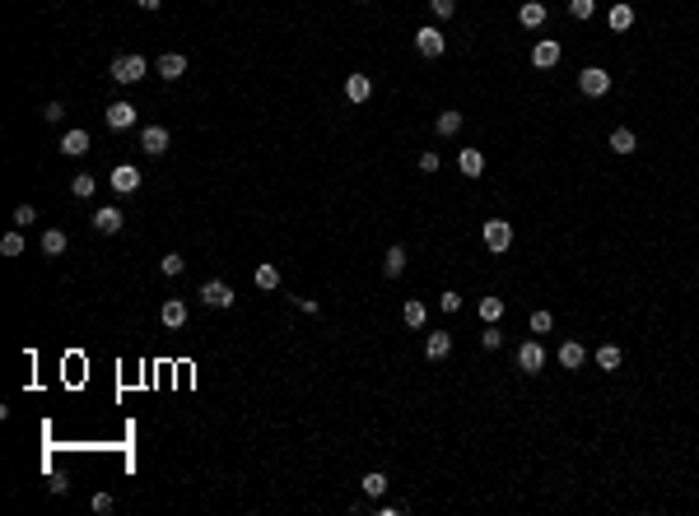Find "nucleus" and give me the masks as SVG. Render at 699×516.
<instances>
[{
    "instance_id": "58836bf2",
    "label": "nucleus",
    "mask_w": 699,
    "mask_h": 516,
    "mask_svg": "<svg viewBox=\"0 0 699 516\" xmlns=\"http://www.w3.org/2000/svg\"><path fill=\"white\" fill-rule=\"evenodd\" d=\"M42 117H47V121H61V117H66V108H61V103H47V108H42Z\"/></svg>"
},
{
    "instance_id": "1a4fd4ad",
    "label": "nucleus",
    "mask_w": 699,
    "mask_h": 516,
    "mask_svg": "<svg viewBox=\"0 0 699 516\" xmlns=\"http://www.w3.org/2000/svg\"><path fill=\"white\" fill-rule=\"evenodd\" d=\"M518 368H522V372H541V368H545V349H541L536 340H527V344L518 349Z\"/></svg>"
},
{
    "instance_id": "a878e982",
    "label": "nucleus",
    "mask_w": 699,
    "mask_h": 516,
    "mask_svg": "<svg viewBox=\"0 0 699 516\" xmlns=\"http://www.w3.org/2000/svg\"><path fill=\"white\" fill-rule=\"evenodd\" d=\"M42 252L61 256V252H66V233H61V228H47V233H42Z\"/></svg>"
},
{
    "instance_id": "aec40b11",
    "label": "nucleus",
    "mask_w": 699,
    "mask_h": 516,
    "mask_svg": "<svg viewBox=\"0 0 699 516\" xmlns=\"http://www.w3.org/2000/svg\"><path fill=\"white\" fill-rule=\"evenodd\" d=\"M518 19H522V29H541V24H545V5H541V0H527V5L518 10Z\"/></svg>"
},
{
    "instance_id": "ea45409f",
    "label": "nucleus",
    "mask_w": 699,
    "mask_h": 516,
    "mask_svg": "<svg viewBox=\"0 0 699 516\" xmlns=\"http://www.w3.org/2000/svg\"><path fill=\"white\" fill-rule=\"evenodd\" d=\"M420 172H438V154H420Z\"/></svg>"
},
{
    "instance_id": "9d476101",
    "label": "nucleus",
    "mask_w": 699,
    "mask_h": 516,
    "mask_svg": "<svg viewBox=\"0 0 699 516\" xmlns=\"http://www.w3.org/2000/svg\"><path fill=\"white\" fill-rule=\"evenodd\" d=\"M159 75L178 84V79L187 75V56H182V51H164V56H159Z\"/></svg>"
},
{
    "instance_id": "b1692460",
    "label": "nucleus",
    "mask_w": 699,
    "mask_h": 516,
    "mask_svg": "<svg viewBox=\"0 0 699 516\" xmlns=\"http://www.w3.org/2000/svg\"><path fill=\"white\" fill-rule=\"evenodd\" d=\"M620 363H625V354H620V349H615V344H601V349H597V368H606V372H615V368H620Z\"/></svg>"
},
{
    "instance_id": "20e7f679",
    "label": "nucleus",
    "mask_w": 699,
    "mask_h": 516,
    "mask_svg": "<svg viewBox=\"0 0 699 516\" xmlns=\"http://www.w3.org/2000/svg\"><path fill=\"white\" fill-rule=\"evenodd\" d=\"M578 88H583V93H588V98H601V93H606V88H610V75H606V70H601V66H588V70H583V75H578Z\"/></svg>"
},
{
    "instance_id": "f3484780",
    "label": "nucleus",
    "mask_w": 699,
    "mask_h": 516,
    "mask_svg": "<svg viewBox=\"0 0 699 516\" xmlns=\"http://www.w3.org/2000/svg\"><path fill=\"white\" fill-rule=\"evenodd\" d=\"M606 24H610V29H615V33H630V29H634V10H630V5H625V0H620V5H610Z\"/></svg>"
},
{
    "instance_id": "bb28decb",
    "label": "nucleus",
    "mask_w": 699,
    "mask_h": 516,
    "mask_svg": "<svg viewBox=\"0 0 699 516\" xmlns=\"http://www.w3.org/2000/svg\"><path fill=\"white\" fill-rule=\"evenodd\" d=\"M364 493L368 497H383L387 493V475H383V470H368V475H364Z\"/></svg>"
},
{
    "instance_id": "393cba45",
    "label": "nucleus",
    "mask_w": 699,
    "mask_h": 516,
    "mask_svg": "<svg viewBox=\"0 0 699 516\" xmlns=\"http://www.w3.org/2000/svg\"><path fill=\"white\" fill-rule=\"evenodd\" d=\"M433 126H438V135H457V130H462V112H438V121H433Z\"/></svg>"
},
{
    "instance_id": "a211bd4d",
    "label": "nucleus",
    "mask_w": 699,
    "mask_h": 516,
    "mask_svg": "<svg viewBox=\"0 0 699 516\" xmlns=\"http://www.w3.org/2000/svg\"><path fill=\"white\" fill-rule=\"evenodd\" d=\"M457 167H462L466 177H481L485 172V154L481 149H462V154H457Z\"/></svg>"
},
{
    "instance_id": "412c9836",
    "label": "nucleus",
    "mask_w": 699,
    "mask_h": 516,
    "mask_svg": "<svg viewBox=\"0 0 699 516\" xmlns=\"http://www.w3.org/2000/svg\"><path fill=\"white\" fill-rule=\"evenodd\" d=\"M401 270H406V252H401V247H387V256H383V274H387V279H401Z\"/></svg>"
},
{
    "instance_id": "6e6552de",
    "label": "nucleus",
    "mask_w": 699,
    "mask_h": 516,
    "mask_svg": "<svg viewBox=\"0 0 699 516\" xmlns=\"http://www.w3.org/2000/svg\"><path fill=\"white\" fill-rule=\"evenodd\" d=\"M140 149H145L149 158L168 154V130L164 126H145V130H140Z\"/></svg>"
},
{
    "instance_id": "4c0bfd02",
    "label": "nucleus",
    "mask_w": 699,
    "mask_h": 516,
    "mask_svg": "<svg viewBox=\"0 0 699 516\" xmlns=\"http://www.w3.org/2000/svg\"><path fill=\"white\" fill-rule=\"evenodd\" d=\"M532 331H536V335L550 331V312H532Z\"/></svg>"
},
{
    "instance_id": "0eeeda50",
    "label": "nucleus",
    "mask_w": 699,
    "mask_h": 516,
    "mask_svg": "<svg viewBox=\"0 0 699 516\" xmlns=\"http://www.w3.org/2000/svg\"><path fill=\"white\" fill-rule=\"evenodd\" d=\"M187 302H182V298H168L164 302V307H159V321H164L168 326V331H182V326H187Z\"/></svg>"
},
{
    "instance_id": "f704fd0d",
    "label": "nucleus",
    "mask_w": 699,
    "mask_h": 516,
    "mask_svg": "<svg viewBox=\"0 0 699 516\" xmlns=\"http://www.w3.org/2000/svg\"><path fill=\"white\" fill-rule=\"evenodd\" d=\"M481 340H485V349H499V344H503V331H499V326H485V335H481Z\"/></svg>"
},
{
    "instance_id": "c9c22d12",
    "label": "nucleus",
    "mask_w": 699,
    "mask_h": 516,
    "mask_svg": "<svg viewBox=\"0 0 699 516\" xmlns=\"http://www.w3.org/2000/svg\"><path fill=\"white\" fill-rule=\"evenodd\" d=\"M429 10H433V14H438V19H448V14H453V10H457V0H429Z\"/></svg>"
},
{
    "instance_id": "9b49d317",
    "label": "nucleus",
    "mask_w": 699,
    "mask_h": 516,
    "mask_svg": "<svg viewBox=\"0 0 699 516\" xmlns=\"http://www.w3.org/2000/svg\"><path fill=\"white\" fill-rule=\"evenodd\" d=\"M345 98H350V103H368V98H373V79L368 75H345Z\"/></svg>"
},
{
    "instance_id": "4468645a",
    "label": "nucleus",
    "mask_w": 699,
    "mask_h": 516,
    "mask_svg": "<svg viewBox=\"0 0 699 516\" xmlns=\"http://www.w3.org/2000/svg\"><path fill=\"white\" fill-rule=\"evenodd\" d=\"M61 154H66V158H84V154H89V130H66Z\"/></svg>"
},
{
    "instance_id": "39448f33",
    "label": "nucleus",
    "mask_w": 699,
    "mask_h": 516,
    "mask_svg": "<svg viewBox=\"0 0 699 516\" xmlns=\"http://www.w3.org/2000/svg\"><path fill=\"white\" fill-rule=\"evenodd\" d=\"M415 47H420V56H443V51H448V38H443V33H438V29H420V33H415Z\"/></svg>"
},
{
    "instance_id": "c85d7f7f",
    "label": "nucleus",
    "mask_w": 699,
    "mask_h": 516,
    "mask_svg": "<svg viewBox=\"0 0 699 516\" xmlns=\"http://www.w3.org/2000/svg\"><path fill=\"white\" fill-rule=\"evenodd\" d=\"M70 191H75V195H79V200H89V195H94V191H99V182H94V177H89V172H79V177H75V182H70Z\"/></svg>"
},
{
    "instance_id": "dca6fc26",
    "label": "nucleus",
    "mask_w": 699,
    "mask_h": 516,
    "mask_svg": "<svg viewBox=\"0 0 699 516\" xmlns=\"http://www.w3.org/2000/svg\"><path fill=\"white\" fill-rule=\"evenodd\" d=\"M424 354H429V358H448V354H453V335H448V331H433L429 340H424Z\"/></svg>"
},
{
    "instance_id": "79ce46f5",
    "label": "nucleus",
    "mask_w": 699,
    "mask_h": 516,
    "mask_svg": "<svg viewBox=\"0 0 699 516\" xmlns=\"http://www.w3.org/2000/svg\"><path fill=\"white\" fill-rule=\"evenodd\" d=\"M159 5H164V0H140V10H159Z\"/></svg>"
},
{
    "instance_id": "7ed1b4c3",
    "label": "nucleus",
    "mask_w": 699,
    "mask_h": 516,
    "mask_svg": "<svg viewBox=\"0 0 699 516\" xmlns=\"http://www.w3.org/2000/svg\"><path fill=\"white\" fill-rule=\"evenodd\" d=\"M560 56H564V51H560V42H555V38H541L532 47V66L536 70H555V66H560Z\"/></svg>"
},
{
    "instance_id": "ddd939ff",
    "label": "nucleus",
    "mask_w": 699,
    "mask_h": 516,
    "mask_svg": "<svg viewBox=\"0 0 699 516\" xmlns=\"http://www.w3.org/2000/svg\"><path fill=\"white\" fill-rule=\"evenodd\" d=\"M112 191H121V195H131V191H140V172L131 163H121V167H112Z\"/></svg>"
},
{
    "instance_id": "6ab92c4d",
    "label": "nucleus",
    "mask_w": 699,
    "mask_h": 516,
    "mask_svg": "<svg viewBox=\"0 0 699 516\" xmlns=\"http://www.w3.org/2000/svg\"><path fill=\"white\" fill-rule=\"evenodd\" d=\"M583 363H588V349H583L578 340L560 344V368H583Z\"/></svg>"
},
{
    "instance_id": "2f4dec72",
    "label": "nucleus",
    "mask_w": 699,
    "mask_h": 516,
    "mask_svg": "<svg viewBox=\"0 0 699 516\" xmlns=\"http://www.w3.org/2000/svg\"><path fill=\"white\" fill-rule=\"evenodd\" d=\"M569 14L573 19H592V14H597V0H569Z\"/></svg>"
},
{
    "instance_id": "f257e3e1",
    "label": "nucleus",
    "mask_w": 699,
    "mask_h": 516,
    "mask_svg": "<svg viewBox=\"0 0 699 516\" xmlns=\"http://www.w3.org/2000/svg\"><path fill=\"white\" fill-rule=\"evenodd\" d=\"M145 75H149V61L140 56V51H126V56L112 61V79H117V84H140Z\"/></svg>"
},
{
    "instance_id": "5701e85b",
    "label": "nucleus",
    "mask_w": 699,
    "mask_h": 516,
    "mask_svg": "<svg viewBox=\"0 0 699 516\" xmlns=\"http://www.w3.org/2000/svg\"><path fill=\"white\" fill-rule=\"evenodd\" d=\"M424 316H429V312H424V302H420V298H411V302L401 307V321L411 326V331H420V326H424Z\"/></svg>"
},
{
    "instance_id": "e433bc0d",
    "label": "nucleus",
    "mask_w": 699,
    "mask_h": 516,
    "mask_svg": "<svg viewBox=\"0 0 699 516\" xmlns=\"http://www.w3.org/2000/svg\"><path fill=\"white\" fill-rule=\"evenodd\" d=\"M438 307H443V312H457V307H462V293H453V289H448L443 298H438Z\"/></svg>"
},
{
    "instance_id": "423d86ee",
    "label": "nucleus",
    "mask_w": 699,
    "mask_h": 516,
    "mask_svg": "<svg viewBox=\"0 0 699 516\" xmlns=\"http://www.w3.org/2000/svg\"><path fill=\"white\" fill-rule=\"evenodd\" d=\"M201 298H206V307H233V289L224 279H206L201 284Z\"/></svg>"
},
{
    "instance_id": "2eb2a0df",
    "label": "nucleus",
    "mask_w": 699,
    "mask_h": 516,
    "mask_svg": "<svg viewBox=\"0 0 699 516\" xmlns=\"http://www.w3.org/2000/svg\"><path fill=\"white\" fill-rule=\"evenodd\" d=\"M94 228H99V233H121V210H117V205H103V210H99V215H94Z\"/></svg>"
},
{
    "instance_id": "7c9ffc66",
    "label": "nucleus",
    "mask_w": 699,
    "mask_h": 516,
    "mask_svg": "<svg viewBox=\"0 0 699 516\" xmlns=\"http://www.w3.org/2000/svg\"><path fill=\"white\" fill-rule=\"evenodd\" d=\"M481 316H485V321H499V316H503V298H481Z\"/></svg>"
},
{
    "instance_id": "c756f323",
    "label": "nucleus",
    "mask_w": 699,
    "mask_h": 516,
    "mask_svg": "<svg viewBox=\"0 0 699 516\" xmlns=\"http://www.w3.org/2000/svg\"><path fill=\"white\" fill-rule=\"evenodd\" d=\"M0 252H5V256H24V233H5V237H0Z\"/></svg>"
},
{
    "instance_id": "f8f14e48",
    "label": "nucleus",
    "mask_w": 699,
    "mask_h": 516,
    "mask_svg": "<svg viewBox=\"0 0 699 516\" xmlns=\"http://www.w3.org/2000/svg\"><path fill=\"white\" fill-rule=\"evenodd\" d=\"M103 117H108L112 130H131V126H136V108H131V103H112Z\"/></svg>"
},
{
    "instance_id": "473e14b6",
    "label": "nucleus",
    "mask_w": 699,
    "mask_h": 516,
    "mask_svg": "<svg viewBox=\"0 0 699 516\" xmlns=\"http://www.w3.org/2000/svg\"><path fill=\"white\" fill-rule=\"evenodd\" d=\"M159 270H164V274H182V270H187V261H182L178 252H168L164 261H159Z\"/></svg>"
},
{
    "instance_id": "4be33fe9",
    "label": "nucleus",
    "mask_w": 699,
    "mask_h": 516,
    "mask_svg": "<svg viewBox=\"0 0 699 516\" xmlns=\"http://www.w3.org/2000/svg\"><path fill=\"white\" fill-rule=\"evenodd\" d=\"M610 149H615V154H634V149H639V135H634V130H610Z\"/></svg>"
},
{
    "instance_id": "72a5a7b5",
    "label": "nucleus",
    "mask_w": 699,
    "mask_h": 516,
    "mask_svg": "<svg viewBox=\"0 0 699 516\" xmlns=\"http://www.w3.org/2000/svg\"><path fill=\"white\" fill-rule=\"evenodd\" d=\"M14 224H19V228L38 224V210H33V205H19V210H14Z\"/></svg>"
},
{
    "instance_id": "cd10ccee",
    "label": "nucleus",
    "mask_w": 699,
    "mask_h": 516,
    "mask_svg": "<svg viewBox=\"0 0 699 516\" xmlns=\"http://www.w3.org/2000/svg\"><path fill=\"white\" fill-rule=\"evenodd\" d=\"M252 279H256V289H280V270H276V265H256Z\"/></svg>"
},
{
    "instance_id": "f03ea898",
    "label": "nucleus",
    "mask_w": 699,
    "mask_h": 516,
    "mask_svg": "<svg viewBox=\"0 0 699 516\" xmlns=\"http://www.w3.org/2000/svg\"><path fill=\"white\" fill-rule=\"evenodd\" d=\"M485 247H490V252H508L513 247V224L508 219H490V224H485Z\"/></svg>"
},
{
    "instance_id": "a19ab883",
    "label": "nucleus",
    "mask_w": 699,
    "mask_h": 516,
    "mask_svg": "<svg viewBox=\"0 0 699 516\" xmlns=\"http://www.w3.org/2000/svg\"><path fill=\"white\" fill-rule=\"evenodd\" d=\"M94 512H112V497L108 493H94Z\"/></svg>"
}]
</instances>
